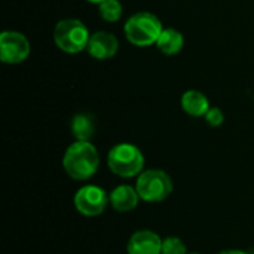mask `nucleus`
<instances>
[{"label": "nucleus", "mask_w": 254, "mask_h": 254, "mask_svg": "<svg viewBox=\"0 0 254 254\" xmlns=\"http://www.w3.org/2000/svg\"><path fill=\"white\" fill-rule=\"evenodd\" d=\"M164 27L161 19L150 12H137L125 24L124 31L129 43L138 48H146L159 39Z\"/></svg>", "instance_id": "2"}, {"label": "nucleus", "mask_w": 254, "mask_h": 254, "mask_svg": "<svg viewBox=\"0 0 254 254\" xmlns=\"http://www.w3.org/2000/svg\"><path fill=\"white\" fill-rule=\"evenodd\" d=\"M162 240L152 231H138L128 241V254H161Z\"/></svg>", "instance_id": "9"}, {"label": "nucleus", "mask_w": 254, "mask_h": 254, "mask_svg": "<svg viewBox=\"0 0 254 254\" xmlns=\"http://www.w3.org/2000/svg\"><path fill=\"white\" fill-rule=\"evenodd\" d=\"M182 107L188 115L193 118H201V116H205V113L208 112L210 101L202 92L190 89L182 95Z\"/></svg>", "instance_id": "11"}, {"label": "nucleus", "mask_w": 254, "mask_h": 254, "mask_svg": "<svg viewBox=\"0 0 254 254\" xmlns=\"http://www.w3.org/2000/svg\"><path fill=\"white\" fill-rule=\"evenodd\" d=\"M100 165V156L95 146L89 141H74L70 144L63 158L65 173L74 180L91 179Z\"/></svg>", "instance_id": "1"}, {"label": "nucleus", "mask_w": 254, "mask_h": 254, "mask_svg": "<svg viewBox=\"0 0 254 254\" xmlns=\"http://www.w3.org/2000/svg\"><path fill=\"white\" fill-rule=\"evenodd\" d=\"M109 202H110V195H107L104 189L94 185L80 188L74 195V207L80 214L88 217L101 214Z\"/></svg>", "instance_id": "6"}, {"label": "nucleus", "mask_w": 254, "mask_h": 254, "mask_svg": "<svg viewBox=\"0 0 254 254\" xmlns=\"http://www.w3.org/2000/svg\"><path fill=\"white\" fill-rule=\"evenodd\" d=\"M95 132V119L88 113H79L71 119V134L76 141H89Z\"/></svg>", "instance_id": "13"}, {"label": "nucleus", "mask_w": 254, "mask_h": 254, "mask_svg": "<svg viewBox=\"0 0 254 254\" xmlns=\"http://www.w3.org/2000/svg\"><path fill=\"white\" fill-rule=\"evenodd\" d=\"M86 1H89V3H94V4H100V3H103L104 0H86Z\"/></svg>", "instance_id": "18"}, {"label": "nucleus", "mask_w": 254, "mask_h": 254, "mask_svg": "<svg viewBox=\"0 0 254 254\" xmlns=\"http://www.w3.org/2000/svg\"><path fill=\"white\" fill-rule=\"evenodd\" d=\"M219 254H249L246 252H241V250H226V252H222Z\"/></svg>", "instance_id": "17"}, {"label": "nucleus", "mask_w": 254, "mask_h": 254, "mask_svg": "<svg viewBox=\"0 0 254 254\" xmlns=\"http://www.w3.org/2000/svg\"><path fill=\"white\" fill-rule=\"evenodd\" d=\"M135 189L140 199L146 202H161L173 192V182L162 170H147L138 176Z\"/></svg>", "instance_id": "5"}, {"label": "nucleus", "mask_w": 254, "mask_h": 254, "mask_svg": "<svg viewBox=\"0 0 254 254\" xmlns=\"http://www.w3.org/2000/svg\"><path fill=\"white\" fill-rule=\"evenodd\" d=\"M204 118H205L207 124L211 127H220L225 121V115L219 107H210Z\"/></svg>", "instance_id": "16"}, {"label": "nucleus", "mask_w": 254, "mask_h": 254, "mask_svg": "<svg viewBox=\"0 0 254 254\" xmlns=\"http://www.w3.org/2000/svg\"><path fill=\"white\" fill-rule=\"evenodd\" d=\"M119 49V42L113 33L97 31L92 33L88 42V54L95 60H110L116 55Z\"/></svg>", "instance_id": "8"}, {"label": "nucleus", "mask_w": 254, "mask_h": 254, "mask_svg": "<svg viewBox=\"0 0 254 254\" xmlns=\"http://www.w3.org/2000/svg\"><path fill=\"white\" fill-rule=\"evenodd\" d=\"M30 55V43L22 33L3 31L0 34V58L4 64H19Z\"/></svg>", "instance_id": "7"}, {"label": "nucleus", "mask_w": 254, "mask_h": 254, "mask_svg": "<svg viewBox=\"0 0 254 254\" xmlns=\"http://www.w3.org/2000/svg\"><path fill=\"white\" fill-rule=\"evenodd\" d=\"M107 164L113 174L129 179L141 174L144 167V156L137 146L121 143L109 152Z\"/></svg>", "instance_id": "4"}, {"label": "nucleus", "mask_w": 254, "mask_h": 254, "mask_svg": "<svg viewBox=\"0 0 254 254\" xmlns=\"http://www.w3.org/2000/svg\"><path fill=\"white\" fill-rule=\"evenodd\" d=\"M138 199H140V196H138L137 189H134L128 185L118 186L110 193V204L119 213H127V211L134 210L138 204Z\"/></svg>", "instance_id": "10"}, {"label": "nucleus", "mask_w": 254, "mask_h": 254, "mask_svg": "<svg viewBox=\"0 0 254 254\" xmlns=\"http://www.w3.org/2000/svg\"><path fill=\"white\" fill-rule=\"evenodd\" d=\"M155 45L164 55H176L182 51V48L185 45V39L179 30L164 28Z\"/></svg>", "instance_id": "12"}, {"label": "nucleus", "mask_w": 254, "mask_h": 254, "mask_svg": "<svg viewBox=\"0 0 254 254\" xmlns=\"http://www.w3.org/2000/svg\"><path fill=\"white\" fill-rule=\"evenodd\" d=\"M192 254H196V253H192Z\"/></svg>", "instance_id": "19"}, {"label": "nucleus", "mask_w": 254, "mask_h": 254, "mask_svg": "<svg viewBox=\"0 0 254 254\" xmlns=\"http://www.w3.org/2000/svg\"><path fill=\"white\" fill-rule=\"evenodd\" d=\"M100 16L107 22H116L122 16V4L119 0H104L98 4Z\"/></svg>", "instance_id": "14"}, {"label": "nucleus", "mask_w": 254, "mask_h": 254, "mask_svg": "<svg viewBox=\"0 0 254 254\" xmlns=\"http://www.w3.org/2000/svg\"><path fill=\"white\" fill-rule=\"evenodd\" d=\"M89 31L86 25L76 19V18H67L57 22L54 30V42L63 52L67 54H79L83 49L88 48L89 42Z\"/></svg>", "instance_id": "3"}, {"label": "nucleus", "mask_w": 254, "mask_h": 254, "mask_svg": "<svg viewBox=\"0 0 254 254\" xmlns=\"http://www.w3.org/2000/svg\"><path fill=\"white\" fill-rule=\"evenodd\" d=\"M161 254H186V246L182 240L170 237L162 240V253Z\"/></svg>", "instance_id": "15"}]
</instances>
